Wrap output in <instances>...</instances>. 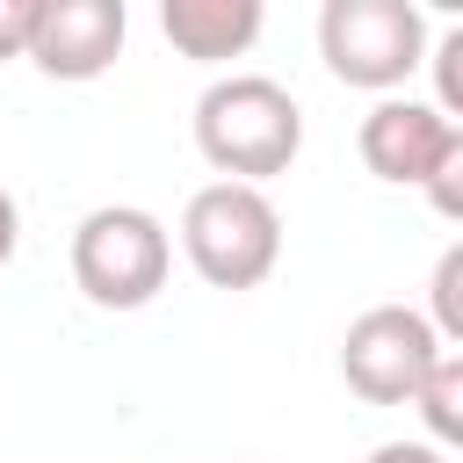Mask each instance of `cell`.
<instances>
[{
	"mask_svg": "<svg viewBox=\"0 0 463 463\" xmlns=\"http://www.w3.org/2000/svg\"><path fill=\"white\" fill-rule=\"evenodd\" d=\"M195 145H203V159L224 181L260 188V181L289 174V159L304 152V109H297V94L282 80L232 72V80L203 87V101H195Z\"/></svg>",
	"mask_w": 463,
	"mask_h": 463,
	"instance_id": "1",
	"label": "cell"
},
{
	"mask_svg": "<svg viewBox=\"0 0 463 463\" xmlns=\"http://www.w3.org/2000/svg\"><path fill=\"white\" fill-rule=\"evenodd\" d=\"M181 253L210 289H260L282 260V210L246 181H210L181 210Z\"/></svg>",
	"mask_w": 463,
	"mask_h": 463,
	"instance_id": "2",
	"label": "cell"
},
{
	"mask_svg": "<svg viewBox=\"0 0 463 463\" xmlns=\"http://www.w3.org/2000/svg\"><path fill=\"white\" fill-rule=\"evenodd\" d=\"M174 239L137 203H101L72 224V282L94 311H145L166 289Z\"/></svg>",
	"mask_w": 463,
	"mask_h": 463,
	"instance_id": "3",
	"label": "cell"
},
{
	"mask_svg": "<svg viewBox=\"0 0 463 463\" xmlns=\"http://www.w3.org/2000/svg\"><path fill=\"white\" fill-rule=\"evenodd\" d=\"M318 58L340 87L391 94L427 58V14L412 0H326L318 7Z\"/></svg>",
	"mask_w": 463,
	"mask_h": 463,
	"instance_id": "4",
	"label": "cell"
},
{
	"mask_svg": "<svg viewBox=\"0 0 463 463\" xmlns=\"http://www.w3.org/2000/svg\"><path fill=\"white\" fill-rule=\"evenodd\" d=\"M434 354H456V347L434 340L427 311H412V304H369L347 326V340H340V376H347V391L362 405H412V391L434 369Z\"/></svg>",
	"mask_w": 463,
	"mask_h": 463,
	"instance_id": "5",
	"label": "cell"
},
{
	"mask_svg": "<svg viewBox=\"0 0 463 463\" xmlns=\"http://www.w3.org/2000/svg\"><path fill=\"white\" fill-rule=\"evenodd\" d=\"M362 166L391 188H420L456 145H463V123H449L434 101H412V94H383L369 116H362Z\"/></svg>",
	"mask_w": 463,
	"mask_h": 463,
	"instance_id": "6",
	"label": "cell"
},
{
	"mask_svg": "<svg viewBox=\"0 0 463 463\" xmlns=\"http://www.w3.org/2000/svg\"><path fill=\"white\" fill-rule=\"evenodd\" d=\"M123 36H130L123 0H43L29 58L43 80H101L123 58Z\"/></svg>",
	"mask_w": 463,
	"mask_h": 463,
	"instance_id": "7",
	"label": "cell"
},
{
	"mask_svg": "<svg viewBox=\"0 0 463 463\" xmlns=\"http://www.w3.org/2000/svg\"><path fill=\"white\" fill-rule=\"evenodd\" d=\"M159 29L181 58L195 65H224L246 58L260 36V0H159Z\"/></svg>",
	"mask_w": 463,
	"mask_h": 463,
	"instance_id": "8",
	"label": "cell"
},
{
	"mask_svg": "<svg viewBox=\"0 0 463 463\" xmlns=\"http://www.w3.org/2000/svg\"><path fill=\"white\" fill-rule=\"evenodd\" d=\"M412 405H420L434 449H456V441H463V354H434V369L420 376Z\"/></svg>",
	"mask_w": 463,
	"mask_h": 463,
	"instance_id": "9",
	"label": "cell"
},
{
	"mask_svg": "<svg viewBox=\"0 0 463 463\" xmlns=\"http://www.w3.org/2000/svg\"><path fill=\"white\" fill-rule=\"evenodd\" d=\"M434 311H427V326H434V340L441 347H463V246H449L441 260H434Z\"/></svg>",
	"mask_w": 463,
	"mask_h": 463,
	"instance_id": "10",
	"label": "cell"
},
{
	"mask_svg": "<svg viewBox=\"0 0 463 463\" xmlns=\"http://www.w3.org/2000/svg\"><path fill=\"white\" fill-rule=\"evenodd\" d=\"M420 65H434V109L449 123H463V29H441Z\"/></svg>",
	"mask_w": 463,
	"mask_h": 463,
	"instance_id": "11",
	"label": "cell"
},
{
	"mask_svg": "<svg viewBox=\"0 0 463 463\" xmlns=\"http://www.w3.org/2000/svg\"><path fill=\"white\" fill-rule=\"evenodd\" d=\"M420 188H427V203H434L441 217H463V145H456V152H449Z\"/></svg>",
	"mask_w": 463,
	"mask_h": 463,
	"instance_id": "12",
	"label": "cell"
},
{
	"mask_svg": "<svg viewBox=\"0 0 463 463\" xmlns=\"http://www.w3.org/2000/svg\"><path fill=\"white\" fill-rule=\"evenodd\" d=\"M36 7H43V0H0V58H29Z\"/></svg>",
	"mask_w": 463,
	"mask_h": 463,
	"instance_id": "13",
	"label": "cell"
},
{
	"mask_svg": "<svg viewBox=\"0 0 463 463\" xmlns=\"http://www.w3.org/2000/svg\"><path fill=\"white\" fill-rule=\"evenodd\" d=\"M369 463H449V449H434V441H383V449H369Z\"/></svg>",
	"mask_w": 463,
	"mask_h": 463,
	"instance_id": "14",
	"label": "cell"
},
{
	"mask_svg": "<svg viewBox=\"0 0 463 463\" xmlns=\"http://www.w3.org/2000/svg\"><path fill=\"white\" fill-rule=\"evenodd\" d=\"M14 246H22V210H14V195L0 188V268L14 260Z\"/></svg>",
	"mask_w": 463,
	"mask_h": 463,
	"instance_id": "15",
	"label": "cell"
}]
</instances>
